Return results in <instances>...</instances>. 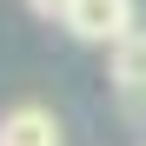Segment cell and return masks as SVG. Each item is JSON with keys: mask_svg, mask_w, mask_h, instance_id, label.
I'll return each instance as SVG.
<instances>
[{"mask_svg": "<svg viewBox=\"0 0 146 146\" xmlns=\"http://www.w3.org/2000/svg\"><path fill=\"white\" fill-rule=\"evenodd\" d=\"M60 27L73 40H86V46H119V40H133V0H73V13L60 20Z\"/></svg>", "mask_w": 146, "mask_h": 146, "instance_id": "1", "label": "cell"}, {"mask_svg": "<svg viewBox=\"0 0 146 146\" xmlns=\"http://www.w3.org/2000/svg\"><path fill=\"white\" fill-rule=\"evenodd\" d=\"M0 146H66V133H60L53 106L20 100V106H7V113H0Z\"/></svg>", "mask_w": 146, "mask_h": 146, "instance_id": "2", "label": "cell"}, {"mask_svg": "<svg viewBox=\"0 0 146 146\" xmlns=\"http://www.w3.org/2000/svg\"><path fill=\"white\" fill-rule=\"evenodd\" d=\"M113 93H119V106L133 119H146V33L113 46Z\"/></svg>", "mask_w": 146, "mask_h": 146, "instance_id": "3", "label": "cell"}, {"mask_svg": "<svg viewBox=\"0 0 146 146\" xmlns=\"http://www.w3.org/2000/svg\"><path fill=\"white\" fill-rule=\"evenodd\" d=\"M27 7H33L40 20H66V13H73V0H27Z\"/></svg>", "mask_w": 146, "mask_h": 146, "instance_id": "4", "label": "cell"}]
</instances>
